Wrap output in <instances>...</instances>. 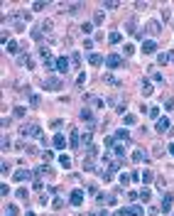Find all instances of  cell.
Masks as SVG:
<instances>
[{"mask_svg": "<svg viewBox=\"0 0 174 216\" xmlns=\"http://www.w3.org/2000/svg\"><path fill=\"white\" fill-rule=\"evenodd\" d=\"M103 81H106V84H113V86H118V84H120V81L115 79L113 74H106V76H103Z\"/></svg>", "mask_w": 174, "mask_h": 216, "instance_id": "obj_22", "label": "cell"}, {"mask_svg": "<svg viewBox=\"0 0 174 216\" xmlns=\"http://www.w3.org/2000/svg\"><path fill=\"white\" fill-rule=\"evenodd\" d=\"M108 42H110V44H118V42H120V32H110V34H108Z\"/></svg>", "mask_w": 174, "mask_h": 216, "instance_id": "obj_17", "label": "cell"}, {"mask_svg": "<svg viewBox=\"0 0 174 216\" xmlns=\"http://www.w3.org/2000/svg\"><path fill=\"white\" fill-rule=\"evenodd\" d=\"M37 103H40V96H30V106H32V108H34V106H37Z\"/></svg>", "mask_w": 174, "mask_h": 216, "instance_id": "obj_39", "label": "cell"}, {"mask_svg": "<svg viewBox=\"0 0 174 216\" xmlns=\"http://www.w3.org/2000/svg\"><path fill=\"white\" fill-rule=\"evenodd\" d=\"M154 49H157V42H152V40H147V42L142 44V52H145V54H152Z\"/></svg>", "mask_w": 174, "mask_h": 216, "instance_id": "obj_10", "label": "cell"}, {"mask_svg": "<svg viewBox=\"0 0 174 216\" xmlns=\"http://www.w3.org/2000/svg\"><path fill=\"white\" fill-rule=\"evenodd\" d=\"M130 160H132V162H142V160H145V150L135 148V150H132V155H130Z\"/></svg>", "mask_w": 174, "mask_h": 216, "instance_id": "obj_8", "label": "cell"}, {"mask_svg": "<svg viewBox=\"0 0 174 216\" xmlns=\"http://www.w3.org/2000/svg\"><path fill=\"white\" fill-rule=\"evenodd\" d=\"M169 152H172V155H174V142H172V145H169Z\"/></svg>", "mask_w": 174, "mask_h": 216, "instance_id": "obj_44", "label": "cell"}, {"mask_svg": "<svg viewBox=\"0 0 174 216\" xmlns=\"http://www.w3.org/2000/svg\"><path fill=\"white\" fill-rule=\"evenodd\" d=\"M103 8H106V10H115V8H118V3H115V0H106Z\"/></svg>", "mask_w": 174, "mask_h": 216, "instance_id": "obj_24", "label": "cell"}, {"mask_svg": "<svg viewBox=\"0 0 174 216\" xmlns=\"http://www.w3.org/2000/svg\"><path fill=\"white\" fill-rule=\"evenodd\" d=\"M140 196H142V202H150V196H152V192H150V189H142V194H140Z\"/></svg>", "mask_w": 174, "mask_h": 216, "instance_id": "obj_32", "label": "cell"}, {"mask_svg": "<svg viewBox=\"0 0 174 216\" xmlns=\"http://www.w3.org/2000/svg\"><path fill=\"white\" fill-rule=\"evenodd\" d=\"M34 174H47V177H54V167L42 165V167H37V170H34Z\"/></svg>", "mask_w": 174, "mask_h": 216, "instance_id": "obj_6", "label": "cell"}, {"mask_svg": "<svg viewBox=\"0 0 174 216\" xmlns=\"http://www.w3.org/2000/svg\"><path fill=\"white\" fill-rule=\"evenodd\" d=\"M164 108H167V111H174V98H169V101L164 103Z\"/></svg>", "mask_w": 174, "mask_h": 216, "instance_id": "obj_40", "label": "cell"}, {"mask_svg": "<svg viewBox=\"0 0 174 216\" xmlns=\"http://www.w3.org/2000/svg\"><path fill=\"white\" fill-rule=\"evenodd\" d=\"M52 206H54V209H62V206H64V202H62V199H54V202H52Z\"/></svg>", "mask_w": 174, "mask_h": 216, "instance_id": "obj_38", "label": "cell"}, {"mask_svg": "<svg viewBox=\"0 0 174 216\" xmlns=\"http://www.w3.org/2000/svg\"><path fill=\"white\" fill-rule=\"evenodd\" d=\"M49 125H52V130H59V128H62V120L54 118V120H49Z\"/></svg>", "mask_w": 174, "mask_h": 216, "instance_id": "obj_26", "label": "cell"}, {"mask_svg": "<svg viewBox=\"0 0 174 216\" xmlns=\"http://www.w3.org/2000/svg\"><path fill=\"white\" fill-rule=\"evenodd\" d=\"M113 150H115V155H118V157H123V155H125V148H123V145H115Z\"/></svg>", "mask_w": 174, "mask_h": 216, "instance_id": "obj_31", "label": "cell"}, {"mask_svg": "<svg viewBox=\"0 0 174 216\" xmlns=\"http://www.w3.org/2000/svg\"><path fill=\"white\" fill-rule=\"evenodd\" d=\"M88 64H91V66H98V64H103V59H101V54H96V52H93L91 57H88Z\"/></svg>", "mask_w": 174, "mask_h": 216, "instance_id": "obj_12", "label": "cell"}, {"mask_svg": "<svg viewBox=\"0 0 174 216\" xmlns=\"http://www.w3.org/2000/svg\"><path fill=\"white\" fill-rule=\"evenodd\" d=\"M42 86H44V88H49V91H59L64 84H62V79H59V76H49V79H44V81H42Z\"/></svg>", "mask_w": 174, "mask_h": 216, "instance_id": "obj_1", "label": "cell"}, {"mask_svg": "<svg viewBox=\"0 0 174 216\" xmlns=\"http://www.w3.org/2000/svg\"><path fill=\"white\" fill-rule=\"evenodd\" d=\"M27 216H34V214H32V211H30V214H27Z\"/></svg>", "mask_w": 174, "mask_h": 216, "instance_id": "obj_45", "label": "cell"}, {"mask_svg": "<svg viewBox=\"0 0 174 216\" xmlns=\"http://www.w3.org/2000/svg\"><path fill=\"white\" fill-rule=\"evenodd\" d=\"M15 116H17V118H22V116H25V108L17 106V108H15Z\"/></svg>", "mask_w": 174, "mask_h": 216, "instance_id": "obj_41", "label": "cell"}, {"mask_svg": "<svg viewBox=\"0 0 174 216\" xmlns=\"http://www.w3.org/2000/svg\"><path fill=\"white\" fill-rule=\"evenodd\" d=\"M81 30H84V32H86V34H88V32H91V30H93V25H91V22H84V25H81Z\"/></svg>", "mask_w": 174, "mask_h": 216, "instance_id": "obj_37", "label": "cell"}, {"mask_svg": "<svg viewBox=\"0 0 174 216\" xmlns=\"http://www.w3.org/2000/svg\"><path fill=\"white\" fill-rule=\"evenodd\" d=\"M115 135H118L120 140H128V138H130V135H128V130H118V133H115Z\"/></svg>", "mask_w": 174, "mask_h": 216, "instance_id": "obj_35", "label": "cell"}, {"mask_svg": "<svg viewBox=\"0 0 174 216\" xmlns=\"http://www.w3.org/2000/svg\"><path fill=\"white\" fill-rule=\"evenodd\" d=\"M93 20H96V25H101L103 22V10H96L93 12Z\"/></svg>", "mask_w": 174, "mask_h": 216, "instance_id": "obj_23", "label": "cell"}, {"mask_svg": "<svg viewBox=\"0 0 174 216\" xmlns=\"http://www.w3.org/2000/svg\"><path fill=\"white\" fill-rule=\"evenodd\" d=\"M91 160H93V157H86V160H84V170H86V172H93V170H96V162H91Z\"/></svg>", "mask_w": 174, "mask_h": 216, "instance_id": "obj_13", "label": "cell"}, {"mask_svg": "<svg viewBox=\"0 0 174 216\" xmlns=\"http://www.w3.org/2000/svg\"><path fill=\"white\" fill-rule=\"evenodd\" d=\"M106 64L110 69H118L120 66V57H118V54H110V57H106Z\"/></svg>", "mask_w": 174, "mask_h": 216, "instance_id": "obj_4", "label": "cell"}, {"mask_svg": "<svg viewBox=\"0 0 174 216\" xmlns=\"http://www.w3.org/2000/svg\"><path fill=\"white\" fill-rule=\"evenodd\" d=\"M52 145H54L56 150H64V148H66V140H64V135H54V140H52Z\"/></svg>", "mask_w": 174, "mask_h": 216, "instance_id": "obj_5", "label": "cell"}, {"mask_svg": "<svg viewBox=\"0 0 174 216\" xmlns=\"http://www.w3.org/2000/svg\"><path fill=\"white\" fill-rule=\"evenodd\" d=\"M8 49H10V54H17V52H20V44H17V42H10Z\"/></svg>", "mask_w": 174, "mask_h": 216, "instance_id": "obj_25", "label": "cell"}, {"mask_svg": "<svg viewBox=\"0 0 174 216\" xmlns=\"http://www.w3.org/2000/svg\"><path fill=\"white\" fill-rule=\"evenodd\" d=\"M135 120H138V118H135V116H130V113L123 118V123H125V125H135Z\"/></svg>", "mask_w": 174, "mask_h": 216, "instance_id": "obj_27", "label": "cell"}, {"mask_svg": "<svg viewBox=\"0 0 174 216\" xmlns=\"http://www.w3.org/2000/svg\"><path fill=\"white\" fill-rule=\"evenodd\" d=\"M157 116H160V108L152 106V108H150V118H157Z\"/></svg>", "mask_w": 174, "mask_h": 216, "instance_id": "obj_33", "label": "cell"}, {"mask_svg": "<svg viewBox=\"0 0 174 216\" xmlns=\"http://www.w3.org/2000/svg\"><path fill=\"white\" fill-rule=\"evenodd\" d=\"M59 165H62V167H66V170H69V167H71V160H69V157H66V155H59Z\"/></svg>", "mask_w": 174, "mask_h": 216, "instance_id": "obj_21", "label": "cell"}, {"mask_svg": "<svg viewBox=\"0 0 174 216\" xmlns=\"http://www.w3.org/2000/svg\"><path fill=\"white\" fill-rule=\"evenodd\" d=\"M152 91H154L152 84H150V81H145V84H142V94H145V96H152Z\"/></svg>", "mask_w": 174, "mask_h": 216, "instance_id": "obj_20", "label": "cell"}, {"mask_svg": "<svg viewBox=\"0 0 174 216\" xmlns=\"http://www.w3.org/2000/svg\"><path fill=\"white\" fill-rule=\"evenodd\" d=\"M5 214H8V216H17V214H20V209H17L15 204H8V209H5Z\"/></svg>", "mask_w": 174, "mask_h": 216, "instance_id": "obj_18", "label": "cell"}, {"mask_svg": "<svg viewBox=\"0 0 174 216\" xmlns=\"http://www.w3.org/2000/svg\"><path fill=\"white\" fill-rule=\"evenodd\" d=\"M76 84H79V86H84V84H86V74H79V81H76Z\"/></svg>", "mask_w": 174, "mask_h": 216, "instance_id": "obj_42", "label": "cell"}, {"mask_svg": "<svg viewBox=\"0 0 174 216\" xmlns=\"http://www.w3.org/2000/svg\"><path fill=\"white\" fill-rule=\"evenodd\" d=\"M157 130H160V133L169 130V118H160V120H157Z\"/></svg>", "mask_w": 174, "mask_h": 216, "instance_id": "obj_11", "label": "cell"}, {"mask_svg": "<svg viewBox=\"0 0 174 216\" xmlns=\"http://www.w3.org/2000/svg\"><path fill=\"white\" fill-rule=\"evenodd\" d=\"M145 30H147V34H152V37H157V34L162 32V25H160L157 20H150V22L145 25Z\"/></svg>", "mask_w": 174, "mask_h": 216, "instance_id": "obj_2", "label": "cell"}, {"mask_svg": "<svg viewBox=\"0 0 174 216\" xmlns=\"http://www.w3.org/2000/svg\"><path fill=\"white\" fill-rule=\"evenodd\" d=\"M69 142H71L74 148H79V145H81V140H79V133H76V130H71V138H69Z\"/></svg>", "mask_w": 174, "mask_h": 216, "instance_id": "obj_14", "label": "cell"}, {"mask_svg": "<svg viewBox=\"0 0 174 216\" xmlns=\"http://www.w3.org/2000/svg\"><path fill=\"white\" fill-rule=\"evenodd\" d=\"M125 214H128V216H142V209H140V206H130Z\"/></svg>", "mask_w": 174, "mask_h": 216, "instance_id": "obj_16", "label": "cell"}, {"mask_svg": "<svg viewBox=\"0 0 174 216\" xmlns=\"http://www.w3.org/2000/svg\"><path fill=\"white\" fill-rule=\"evenodd\" d=\"M96 216H110L108 211H98V214H96Z\"/></svg>", "mask_w": 174, "mask_h": 216, "instance_id": "obj_43", "label": "cell"}, {"mask_svg": "<svg viewBox=\"0 0 174 216\" xmlns=\"http://www.w3.org/2000/svg\"><path fill=\"white\" fill-rule=\"evenodd\" d=\"M81 202H84V192H81V189H74V192H71V196H69V204L79 206Z\"/></svg>", "mask_w": 174, "mask_h": 216, "instance_id": "obj_3", "label": "cell"}, {"mask_svg": "<svg viewBox=\"0 0 174 216\" xmlns=\"http://www.w3.org/2000/svg\"><path fill=\"white\" fill-rule=\"evenodd\" d=\"M5 216H8V214H5Z\"/></svg>", "mask_w": 174, "mask_h": 216, "instance_id": "obj_46", "label": "cell"}, {"mask_svg": "<svg viewBox=\"0 0 174 216\" xmlns=\"http://www.w3.org/2000/svg\"><path fill=\"white\" fill-rule=\"evenodd\" d=\"M172 199H174L172 194H167V196H164V202H162V211H169V206H172Z\"/></svg>", "mask_w": 174, "mask_h": 216, "instance_id": "obj_15", "label": "cell"}, {"mask_svg": "<svg viewBox=\"0 0 174 216\" xmlns=\"http://www.w3.org/2000/svg\"><path fill=\"white\" fill-rule=\"evenodd\" d=\"M17 199H27V189H17Z\"/></svg>", "mask_w": 174, "mask_h": 216, "instance_id": "obj_36", "label": "cell"}, {"mask_svg": "<svg viewBox=\"0 0 174 216\" xmlns=\"http://www.w3.org/2000/svg\"><path fill=\"white\" fill-rule=\"evenodd\" d=\"M44 8H47L44 0H37V3H32V10H34V12H40V10H44Z\"/></svg>", "mask_w": 174, "mask_h": 216, "instance_id": "obj_19", "label": "cell"}, {"mask_svg": "<svg viewBox=\"0 0 174 216\" xmlns=\"http://www.w3.org/2000/svg\"><path fill=\"white\" fill-rule=\"evenodd\" d=\"M56 69H59L62 74H64V71H69V59H66V57H59V59H56Z\"/></svg>", "mask_w": 174, "mask_h": 216, "instance_id": "obj_9", "label": "cell"}, {"mask_svg": "<svg viewBox=\"0 0 174 216\" xmlns=\"http://www.w3.org/2000/svg\"><path fill=\"white\" fill-rule=\"evenodd\" d=\"M152 179H154V177H152V172H150V170H147V172H142V182H147V184H150Z\"/></svg>", "mask_w": 174, "mask_h": 216, "instance_id": "obj_28", "label": "cell"}, {"mask_svg": "<svg viewBox=\"0 0 174 216\" xmlns=\"http://www.w3.org/2000/svg\"><path fill=\"white\" fill-rule=\"evenodd\" d=\"M157 62H160V64H169V54H160Z\"/></svg>", "mask_w": 174, "mask_h": 216, "instance_id": "obj_30", "label": "cell"}, {"mask_svg": "<svg viewBox=\"0 0 174 216\" xmlns=\"http://www.w3.org/2000/svg\"><path fill=\"white\" fill-rule=\"evenodd\" d=\"M42 30H44V32H52V20H44V22H42Z\"/></svg>", "mask_w": 174, "mask_h": 216, "instance_id": "obj_34", "label": "cell"}, {"mask_svg": "<svg viewBox=\"0 0 174 216\" xmlns=\"http://www.w3.org/2000/svg\"><path fill=\"white\" fill-rule=\"evenodd\" d=\"M130 179H132L130 174H120V184H123V187H128V184H130Z\"/></svg>", "mask_w": 174, "mask_h": 216, "instance_id": "obj_29", "label": "cell"}, {"mask_svg": "<svg viewBox=\"0 0 174 216\" xmlns=\"http://www.w3.org/2000/svg\"><path fill=\"white\" fill-rule=\"evenodd\" d=\"M30 177H34V174H30V172H27V170H17V172H15V177H12V179H17V182H25V179H30Z\"/></svg>", "mask_w": 174, "mask_h": 216, "instance_id": "obj_7", "label": "cell"}]
</instances>
